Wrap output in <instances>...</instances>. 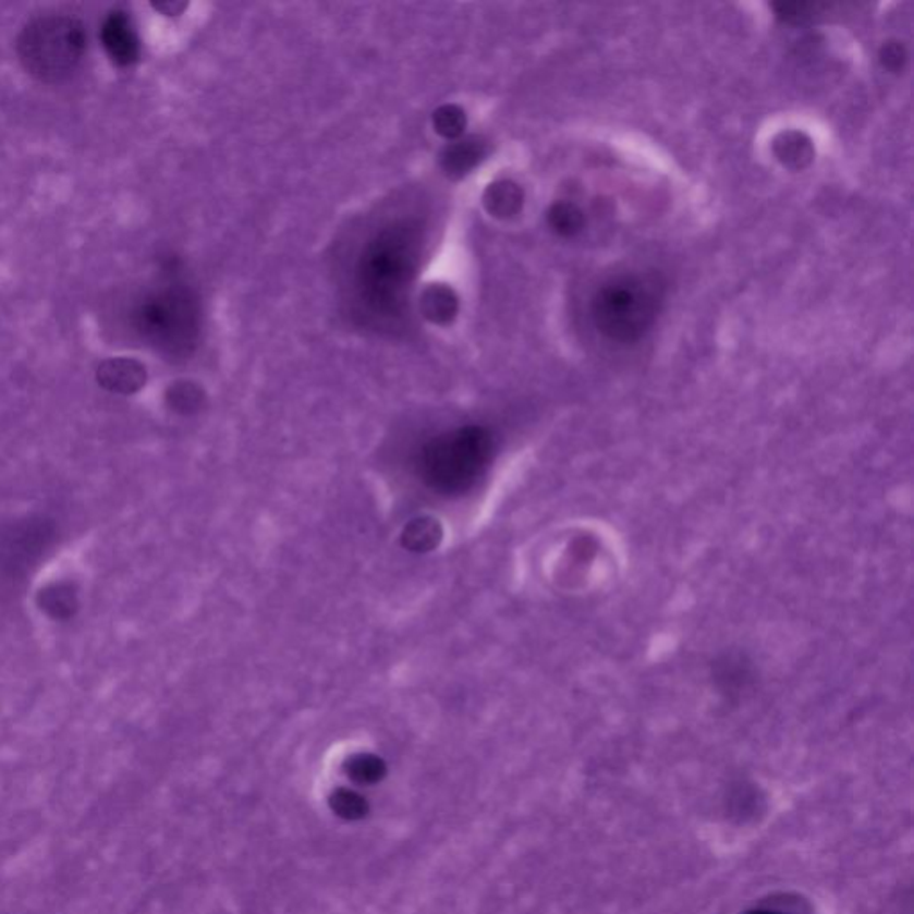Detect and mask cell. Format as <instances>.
Listing matches in <instances>:
<instances>
[{"label": "cell", "mask_w": 914, "mask_h": 914, "mask_svg": "<svg viewBox=\"0 0 914 914\" xmlns=\"http://www.w3.org/2000/svg\"><path fill=\"white\" fill-rule=\"evenodd\" d=\"M485 156V144L477 138H466L455 142L443 153V169L450 175H463L474 169Z\"/></svg>", "instance_id": "8fae6325"}, {"label": "cell", "mask_w": 914, "mask_h": 914, "mask_svg": "<svg viewBox=\"0 0 914 914\" xmlns=\"http://www.w3.org/2000/svg\"><path fill=\"white\" fill-rule=\"evenodd\" d=\"M381 761H377L376 757L362 756L352 763V776L356 777L357 781H377L379 776H381Z\"/></svg>", "instance_id": "d6986e66"}, {"label": "cell", "mask_w": 914, "mask_h": 914, "mask_svg": "<svg viewBox=\"0 0 914 914\" xmlns=\"http://www.w3.org/2000/svg\"><path fill=\"white\" fill-rule=\"evenodd\" d=\"M491 438L485 429L468 427L432 441L424 455L427 479L441 489L466 488L485 468Z\"/></svg>", "instance_id": "5b68a950"}, {"label": "cell", "mask_w": 914, "mask_h": 914, "mask_svg": "<svg viewBox=\"0 0 914 914\" xmlns=\"http://www.w3.org/2000/svg\"><path fill=\"white\" fill-rule=\"evenodd\" d=\"M56 525L44 516H31L5 527L0 534V569L5 574H27L54 541Z\"/></svg>", "instance_id": "8992f818"}, {"label": "cell", "mask_w": 914, "mask_h": 914, "mask_svg": "<svg viewBox=\"0 0 914 914\" xmlns=\"http://www.w3.org/2000/svg\"><path fill=\"white\" fill-rule=\"evenodd\" d=\"M100 41L109 60L119 66H131L139 58V40L133 22L124 11L114 10L106 16Z\"/></svg>", "instance_id": "52a82bcc"}, {"label": "cell", "mask_w": 914, "mask_h": 914, "mask_svg": "<svg viewBox=\"0 0 914 914\" xmlns=\"http://www.w3.org/2000/svg\"><path fill=\"white\" fill-rule=\"evenodd\" d=\"M418 234L410 226H393L377 234L359 261L357 284L363 302L381 317H393L404 302L418 263Z\"/></svg>", "instance_id": "6da1fadb"}, {"label": "cell", "mask_w": 914, "mask_h": 914, "mask_svg": "<svg viewBox=\"0 0 914 914\" xmlns=\"http://www.w3.org/2000/svg\"><path fill=\"white\" fill-rule=\"evenodd\" d=\"M465 125V113L460 108H455V106H443V108L438 109L435 113L436 131L447 136V138L460 136Z\"/></svg>", "instance_id": "2e32d148"}, {"label": "cell", "mask_w": 914, "mask_h": 914, "mask_svg": "<svg viewBox=\"0 0 914 914\" xmlns=\"http://www.w3.org/2000/svg\"><path fill=\"white\" fill-rule=\"evenodd\" d=\"M665 282L654 272L625 273L606 282L592 301V318L602 337L617 343L642 340L658 320Z\"/></svg>", "instance_id": "7a4b0ae2"}, {"label": "cell", "mask_w": 914, "mask_h": 914, "mask_svg": "<svg viewBox=\"0 0 914 914\" xmlns=\"http://www.w3.org/2000/svg\"><path fill=\"white\" fill-rule=\"evenodd\" d=\"M424 312L426 317L432 321H447L454 317L458 309V301L449 288L432 287L424 295Z\"/></svg>", "instance_id": "9a60e30c"}, {"label": "cell", "mask_w": 914, "mask_h": 914, "mask_svg": "<svg viewBox=\"0 0 914 914\" xmlns=\"http://www.w3.org/2000/svg\"><path fill=\"white\" fill-rule=\"evenodd\" d=\"M485 204L489 214H493L495 217H513L522 209L524 192L519 188V184L500 181L489 186L485 195Z\"/></svg>", "instance_id": "7c38bea8"}, {"label": "cell", "mask_w": 914, "mask_h": 914, "mask_svg": "<svg viewBox=\"0 0 914 914\" xmlns=\"http://www.w3.org/2000/svg\"><path fill=\"white\" fill-rule=\"evenodd\" d=\"M97 382L111 393L133 395L147 382V370L142 363L131 357H111L97 368Z\"/></svg>", "instance_id": "ba28073f"}, {"label": "cell", "mask_w": 914, "mask_h": 914, "mask_svg": "<svg viewBox=\"0 0 914 914\" xmlns=\"http://www.w3.org/2000/svg\"><path fill=\"white\" fill-rule=\"evenodd\" d=\"M443 536L440 524L432 519L413 520L404 534H402V544L405 549L413 550V552H429V550L438 547Z\"/></svg>", "instance_id": "4fadbf2b"}, {"label": "cell", "mask_w": 914, "mask_h": 914, "mask_svg": "<svg viewBox=\"0 0 914 914\" xmlns=\"http://www.w3.org/2000/svg\"><path fill=\"white\" fill-rule=\"evenodd\" d=\"M879 61L882 69L890 70V72H900L907 63V50L900 41H888L882 45L879 50Z\"/></svg>", "instance_id": "ac0fdd59"}, {"label": "cell", "mask_w": 914, "mask_h": 914, "mask_svg": "<svg viewBox=\"0 0 914 914\" xmlns=\"http://www.w3.org/2000/svg\"><path fill=\"white\" fill-rule=\"evenodd\" d=\"M156 10L161 11L164 15L175 16L186 8V4H178V2H161V4H154Z\"/></svg>", "instance_id": "ffe728a7"}, {"label": "cell", "mask_w": 914, "mask_h": 914, "mask_svg": "<svg viewBox=\"0 0 914 914\" xmlns=\"http://www.w3.org/2000/svg\"><path fill=\"white\" fill-rule=\"evenodd\" d=\"M752 914H781V913H771V911H757V913Z\"/></svg>", "instance_id": "44dd1931"}, {"label": "cell", "mask_w": 914, "mask_h": 914, "mask_svg": "<svg viewBox=\"0 0 914 914\" xmlns=\"http://www.w3.org/2000/svg\"><path fill=\"white\" fill-rule=\"evenodd\" d=\"M134 327L150 345L170 356H181L197 338V304L183 288H167L139 302Z\"/></svg>", "instance_id": "277c9868"}, {"label": "cell", "mask_w": 914, "mask_h": 914, "mask_svg": "<svg viewBox=\"0 0 914 914\" xmlns=\"http://www.w3.org/2000/svg\"><path fill=\"white\" fill-rule=\"evenodd\" d=\"M167 399L179 413H192L200 405V391L190 382H178L170 388Z\"/></svg>", "instance_id": "e0dca14e"}, {"label": "cell", "mask_w": 914, "mask_h": 914, "mask_svg": "<svg viewBox=\"0 0 914 914\" xmlns=\"http://www.w3.org/2000/svg\"><path fill=\"white\" fill-rule=\"evenodd\" d=\"M38 606L50 618L64 622V620H70V618L77 613V609H80V594H77V588H75L74 583H69V581L52 583L40 589V594H38Z\"/></svg>", "instance_id": "9c48e42d"}, {"label": "cell", "mask_w": 914, "mask_h": 914, "mask_svg": "<svg viewBox=\"0 0 914 914\" xmlns=\"http://www.w3.org/2000/svg\"><path fill=\"white\" fill-rule=\"evenodd\" d=\"M16 52L27 74L44 83H60L85 58V25L72 16H40L21 31Z\"/></svg>", "instance_id": "3957f363"}, {"label": "cell", "mask_w": 914, "mask_h": 914, "mask_svg": "<svg viewBox=\"0 0 914 914\" xmlns=\"http://www.w3.org/2000/svg\"><path fill=\"white\" fill-rule=\"evenodd\" d=\"M547 218H549V226L553 233L564 237L577 236L583 231L584 223H586V218H584L581 208L572 203L553 204Z\"/></svg>", "instance_id": "5bb4252c"}, {"label": "cell", "mask_w": 914, "mask_h": 914, "mask_svg": "<svg viewBox=\"0 0 914 914\" xmlns=\"http://www.w3.org/2000/svg\"><path fill=\"white\" fill-rule=\"evenodd\" d=\"M773 153L784 167L793 170L806 169L815 158V147L809 136L799 131H787L773 142Z\"/></svg>", "instance_id": "30bf717a"}]
</instances>
